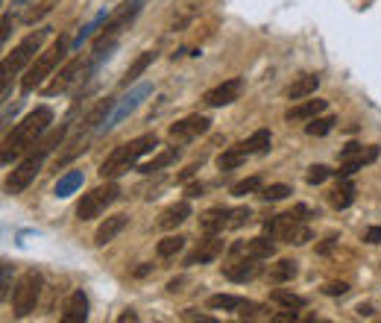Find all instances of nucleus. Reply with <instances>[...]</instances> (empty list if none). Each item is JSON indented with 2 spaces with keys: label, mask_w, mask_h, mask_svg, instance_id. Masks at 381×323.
<instances>
[{
  "label": "nucleus",
  "mask_w": 381,
  "mask_h": 323,
  "mask_svg": "<svg viewBox=\"0 0 381 323\" xmlns=\"http://www.w3.org/2000/svg\"><path fill=\"white\" fill-rule=\"evenodd\" d=\"M273 235H258V238H250V241H235V244L229 247V253L232 256H238V259H244V256H250V259H273L276 256V244H273Z\"/></svg>",
  "instance_id": "14"
},
{
  "label": "nucleus",
  "mask_w": 381,
  "mask_h": 323,
  "mask_svg": "<svg viewBox=\"0 0 381 323\" xmlns=\"http://www.w3.org/2000/svg\"><path fill=\"white\" fill-rule=\"evenodd\" d=\"M153 94V83H141V86H135V89H129V94L124 97V100H120V103H115V112H112V118L106 120V124H103V130H100V132H109L112 127H117L120 124V120H127L138 106H141L144 103V97H150Z\"/></svg>",
  "instance_id": "11"
},
{
  "label": "nucleus",
  "mask_w": 381,
  "mask_h": 323,
  "mask_svg": "<svg viewBox=\"0 0 381 323\" xmlns=\"http://www.w3.org/2000/svg\"><path fill=\"white\" fill-rule=\"evenodd\" d=\"M220 253H223V238L220 235H209L203 238L199 244L185 256V265L194 268V265H209V261H214Z\"/></svg>",
  "instance_id": "15"
},
{
  "label": "nucleus",
  "mask_w": 381,
  "mask_h": 323,
  "mask_svg": "<svg viewBox=\"0 0 381 323\" xmlns=\"http://www.w3.org/2000/svg\"><path fill=\"white\" fill-rule=\"evenodd\" d=\"M144 4H147V0H124V4H120L115 12H109V18L103 21V30H97V35H94V59L103 56V50L115 47L117 35L124 30H129V24L135 21L138 15H141Z\"/></svg>",
  "instance_id": "6"
},
{
  "label": "nucleus",
  "mask_w": 381,
  "mask_h": 323,
  "mask_svg": "<svg viewBox=\"0 0 381 323\" xmlns=\"http://www.w3.org/2000/svg\"><path fill=\"white\" fill-rule=\"evenodd\" d=\"M88 320V297L83 291H74L65 300V309H62V323H86Z\"/></svg>",
  "instance_id": "19"
},
{
  "label": "nucleus",
  "mask_w": 381,
  "mask_h": 323,
  "mask_svg": "<svg viewBox=\"0 0 381 323\" xmlns=\"http://www.w3.org/2000/svg\"><path fill=\"white\" fill-rule=\"evenodd\" d=\"M153 147H158V135H156V132H144V135L127 141V144L115 147V150L103 159V165H100V176H103V179H117L120 174H127L129 168H135L138 159L147 156Z\"/></svg>",
  "instance_id": "3"
},
{
  "label": "nucleus",
  "mask_w": 381,
  "mask_h": 323,
  "mask_svg": "<svg viewBox=\"0 0 381 323\" xmlns=\"http://www.w3.org/2000/svg\"><path fill=\"white\" fill-rule=\"evenodd\" d=\"M247 150L244 147H229V150H223V153H220L217 156V168L220 171H235V168H240V165H244V162H247Z\"/></svg>",
  "instance_id": "28"
},
{
  "label": "nucleus",
  "mask_w": 381,
  "mask_h": 323,
  "mask_svg": "<svg viewBox=\"0 0 381 323\" xmlns=\"http://www.w3.org/2000/svg\"><path fill=\"white\" fill-rule=\"evenodd\" d=\"M12 24H15V15H9V12H4V30H0V42H9V33H12Z\"/></svg>",
  "instance_id": "41"
},
{
  "label": "nucleus",
  "mask_w": 381,
  "mask_h": 323,
  "mask_svg": "<svg viewBox=\"0 0 381 323\" xmlns=\"http://www.w3.org/2000/svg\"><path fill=\"white\" fill-rule=\"evenodd\" d=\"M176 159H179V150H176V147H170V150H162V153H158L156 159H150L147 165H141V174H158V171L170 168Z\"/></svg>",
  "instance_id": "32"
},
{
  "label": "nucleus",
  "mask_w": 381,
  "mask_h": 323,
  "mask_svg": "<svg viewBox=\"0 0 381 323\" xmlns=\"http://www.w3.org/2000/svg\"><path fill=\"white\" fill-rule=\"evenodd\" d=\"M334 244H337V238H326L323 244L317 247V253H323V256H326V253H332V250H334Z\"/></svg>",
  "instance_id": "45"
},
{
  "label": "nucleus",
  "mask_w": 381,
  "mask_h": 323,
  "mask_svg": "<svg viewBox=\"0 0 381 323\" xmlns=\"http://www.w3.org/2000/svg\"><path fill=\"white\" fill-rule=\"evenodd\" d=\"M83 188V171H68L62 179L56 183V197H71L74 191H79Z\"/></svg>",
  "instance_id": "31"
},
{
  "label": "nucleus",
  "mask_w": 381,
  "mask_h": 323,
  "mask_svg": "<svg viewBox=\"0 0 381 323\" xmlns=\"http://www.w3.org/2000/svg\"><path fill=\"white\" fill-rule=\"evenodd\" d=\"M83 74H91V59H86V56L68 59V62L50 76V86H45V94L47 97H56V94L71 91L79 79H83Z\"/></svg>",
  "instance_id": "10"
},
{
  "label": "nucleus",
  "mask_w": 381,
  "mask_h": 323,
  "mask_svg": "<svg viewBox=\"0 0 381 323\" xmlns=\"http://www.w3.org/2000/svg\"><path fill=\"white\" fill-rule=\"evenodd\" d=\"M50 27H42V30H35V33H30L27 38H21L15 47H12V53L4 59V68H0V76H4V100H9V79L12 76H18L27 65H33L35 59H38V50H42V45L50 38Z\"/></svg>",
  "instance_id": "5"
},
{
  "label": "nucleus",
  "mask_w": 381,
  "mask_h": 323,
  "mask_svg": "<svg viewBox=\"0 0 381 323\" xmlns=\"http://www.w3.org/2000/svg\"><path fill=\"white\" fill-rule=\"evenodd\" d=\"M127 224H129V217H127V215H109L103 224L97 227V232H94V247H106V244H112V241L127 230Z\"/></svg>",
  "instance_id": "17"
},
{
  "label": "nucleus",
  "mask_w": 381,
  "mask_h": 323,
  "mask_svg": "<svg viewBox=\"0 0 381 323\" xmlns=\"http://www.w3.org/2000/svg\"><path fill=\"white\" fill-rule=\"evenodd\" d=\"M308 215H314L308 206H296L293 212H285V215H276L270 220H264V232L273 235L276 241H282V244H296L303 247L314 238L311 227L305 224Z\"/></svg>",
  "instance_id": "4"
},
{
  "label": "nucleus",
  "mask_w": 381,
  "mask_h": 323,
  "mask_svg": "<svg viewBox=\"0 0 381 323\" xmlns=\"http://www.w3.org/2000/svg\"><path fill=\"white\" fill-rule=\"evenodd\" d=\"M65 135H68V124H59V127L47 130V135L38 141L35 147H30L27 156L21 159V165H18V168L9 174V179H6V194H21V191H27V188L33 186V179L38 176V171L45 168V159H47L59 144H62Z\"/></svg>",
  "instance_id": "1"
},
{
  "label": "nucleus",
  "mask_w": 381,
  "mask_h": 323,
  "mask_svg": "<svg viewBox=\"0 0 381 323\" xmlns=\"http://www.w3.org/2000/svg\"><path fill=\"white\" fill-rule=\"evenodd\" d=\"M358 314H361V317H370L373 309H370V306H358Z\"/></svg>",
  "instance_id": "50"
},
{
  "label": "nucleus",
  "mask_w": 381,
  "mask_h": 323,
  "mask_svg": "<svg viewBox=\"0 0 381 323\" xmlns=\"http://www.w3.org/2000/svg\"><path fill=\"white\" fill-rule=\"evenodd\" d=\"M240 147H244L250 156H264V153H270V147H273V132H270V130H255Z\"/></svg>",
  "instance_id": "25"
},
{
  "label": "nucleus",
  "mask_w": 381,
  "mask_h": 323,
  "mask_svg": "<svg viewBox=\"0 0 381 323\" xmlns=\"http://www.w3.org/2000/svg\"><path fill=\"white\" fill-rule=\"evenodd\" d=\"M244 94V79L240 76H232V79H223V83H217L214 89H209L203 94V103L209 109H220V106H229L235 100Z\"/></svg>",
  "instance_id": "13"
},
{
  "label": "nucleus",
  "mask_w": 381,
  "mask_h": 323,
  "mask_svg": "<svg viewBox=\"0 0 381 323\" xmlns=\"http://www.w3.org/2000/svg\"><path fill=\"white\" fill-rule=\"evenodd\" d=\"M197 171H199V165H188V168H185L182 174H179V176H176V183H188V179H191V176H194Z\"/></svg>",
  "instance_id": "44"
},
{
  "label": "nucleus",
  "mask_w": 381,
  "mask_h": 323,
  "mask_svg": "<svg viewBox=\"0 0 381 323\" xmlns=\"http://www.w3.org/2000/svg\"><path fill=\"white\" fill-rule=\"evenodd\" d=\"M250 217L252 212L247 206H240V209H232V217H229V230H240L244 224H250Z\"/></svg>",
  "instance_id": "37"
},
{
  "label": "nucleus",
  "mask_w": 381,
  "mask_h": 323,
  "mask_svg": "<svg viewBox=\"0 0 381 323\" xmlns=\"http://www.w3.org/2000/svg\"><path fill=\"white\" fill-rule=\"evenodd\" d=\"M117 320H120V323H127V320H138V314H135V312H124Z\"/></svg>",
  "instance_id": "49"
},
{
  "label": "nucleus",
  "mask_w": 381,
  "mask_h": 323,
  "mask_svg": "<svg viewBox=\"0 0 381 323\" xmlns=\"http://www.w3.org/2000/svg\"><path fill=\"white\" fill-rule=\"evenodd\" d=\"M293 194V188L291 186H267V188H262L258 191V200H264V203H279V200H285V197H291Z\"/></svg>",
  "instance_id": "34"
},
{
  "label": "nucleus",
  "mask_w": 381,
  "mask_h": 323,
  "mask_svg": "<svg viewBox=\"0 0 381 323\" xmlns=\"http://www.w3.org/2000/svg\"><path fill=\"white\" fill-rule=\"evenodd\" d=\"M247 302L250 300L235 297V294H214V297H209V309H214V312H240Z\"/></svg>",
  "instance_id": "26"
},
{
  "label": "nucleus",
  "mask_w": 381,
  "mask_h": 323,
  "mask_svg": "<svg viewBox=\"0 0 381 323\" xmlns=\"http://www.w3.org/2000/svg\"><path fill=\"white\" fill-rule=\"evenodd\" d=\"M33 4H35V0H12L6 12H9V15H18V12H24V9L33 6Z\"/></svg>",
  "instance_id": "42"
},
{
  "label": "nucleus",
  "mask_w": 381,
  "mask_h": 323,
  "mask_svg": "<svg viewBox=\"0 0 381 323\" xmlns=\"http://www.w3.org/2000/svg\"><path fill=\"white\" fill-rule=\"evenodd\" d=\"M296 273H299V265L293 259H279L276 265H270V271L264 276H267V282H273V285H285V282H291Z\"/></svg>",
  "instance_id": "24"
},
{
  "label": "nucleus",
  "mask_w": 381,
  "mask_h": 323,
  "mask_svg": "<svg viewBox=\"0 0 381 323\" xmlns=\"http://www.w3.org/2000/svg\"><path fill=\"white\" fill-rule=\"evenodd\" d=\"M355 203V183L352 179H340V186L332 191V206L334 209H349Z\"/></svg>",
  "instance_id": "27"
},
{
  "label": "nucleus",
  "mask_w": 381,
  "mask_h": 323,
  "mask_svg": "<svg viewBox=\"0 0 381 323\" xmlns=\"http://www.w3.org/2000/svg\"><path fill=\"white\" fill-rule=\"evenodd\" d=\"M334 124H337L334 115H317V118H311L305 124V132L314 135V138H323V135H329L334 130Z\"/></svg>",
  "instance_id": "33"
},
{
  "label": "nucleus",
  "mask_w": 381,
  "mask_h": 323,
  "mask_svg": "<svg viewBox=\"0 0 381 323\" xmlns=\"http://www.w3.org/2000/svg\"><path fill=\"white\" fill-rule=\"evenodd\" d=\"M185 241L188 238H182V235H168V238H162L156 244V256L158 259H173V256H179L185 250Z\"/></svg>",
  "instance_id": "29"
},
{
  "label": "nucleus",
  "mask_w": 381,
  "mask_h": 323,
  "mask_svg": "<svg viewBox=\"0 0 381 323\" xmlns=\"http://www.w3.org/2000/svg\"><path fill=\"white\" fill-rule=\"evenodd\" d=\"M120 197V186L115 183V179H109L106 186H97L91 188L88 194L79 197V203H76V220H94L103 215L115 200Z\"/></svg>",
  "instance_id": "8"
},
{
  "label": "nucleus",
  "mask_w": 381,
  "mask_h": 323,
  "mask_svg": "<svg viewBox=\"0 0 381 323\" xmlns=\"http://www.w3.org/2000/svg\"><path fill=\"white\" fill-rule=\"evenodd\" d=\"M262 273H264L262 259H250V256L238 259L235 265H226V268H223V276H226L229 282H252V279H258Z\"/></svg>",
  "instance_id": "16"
},
{
  "label": "nucleus",
  "mask_w": 381,
  "mask_h": 323,
  "mask_svg": "<svg viewBox=\"0 0 381 323\" xmlns=\"http://www.w3.org/2000/svg\"><path fill=\"white\" fill-rule=\"evenodd\" d=\"M332 174H334V171H329L326 165H311L308 174H305V179H308V186H320V183H326Z\"/></svg>",
  "instance_id": "36"
},
{
  "label": "nucleus",
  "mask_w": 381,
  "mask_h": 323,
  "mask_svg": "<svg viewBox=\"0 0 381 323\" xmlns=\"http://www.w3.org/2000/svg\"><path fill=\"white\" fill-rule=\"evenodd\" d=\"M203 191H206V186H203V183H194V186H188V188H185V194H188V197H199Z\"/></svg>",
  "instance_id": "46"
},
{
  "label": "nucleus",
  "mask_w": 381,
  "mask_h": 323,
  "mask_svg": "<svg viewBox=\"0 0 381 323\" xmlns=\"http://www.w3.org/2000/svg\"><path fill=\"white\" fill-rule=\"evenodd\" d=\"M156 56H158L156 50H147V53H141V56H138L135 62H132V65L127 68V74L120 76V86H124V89H129L132 83H138V79H141V76L147 74V68H150V65L156 62Z\"/></svg>",
  "instance_id": "23"
},
{
  "label": "nucleus",
  "mask_w": 381,
  "mask_h": 323,
  "mask_svg": "<svg viewBox=\"0 0 381 323\" xmlns=\"http://www.w3.org/2000/svg\"><path fill=\"white\" fill-rule=\"evenodd\" d=\"M209 127H211V120H209L206 115H188V118H182V120H176V124H170L168 138L173 141V144H188V141L206 135Z\"/></svg>",
  "instance_id": "12"
},
{
  "label": "nucleus",
  "mask_w": 381,
  "mask_h": 323,
  "mask_svg": "<svg viewBox=\"0 0 381 323\" xmlns=\"http://www.w3.org/2000/svg\"><path fill=\"white\" fill-rule=\"evenodd\" d=\"M364 241H367V244H381V227H370L364 232Z\"/></svg>",
  "instance_id": "43"
},
{
  "label": "nucleus",
  "mask_w": 381,
  "mask_h": 323,
  "mask_svg": "<svg viewBox=\"0 0 381 323\" xmlns=\"http://www.w3.org/2000/svg\"><path fill=\"white\" fill-rule=\"evenodd\" d=\"M68 47H71L68 35H59L45 53H38V59L30 65V71H27L24 79H21V94H33L35 89H42L47 79L56 74V68L62 65V59L68 56Z\"/></svg>",
  "instance_id": "7"
},
{
  "label": "nucleus",
  "mask_w": 381,
  "mask_h": 323,
  "mask_svg": "<svg viewBox=\"0 0 381 323\" xmlns=\"http://www.w3.org/2000/svg\"><path fill=\"white\" fill-rule=\"evenodd\" d=\"M42 285L45 279L38 271H27L21 279H18V285L12 291V309H15V317H27L35 312L38 306V297H42Z\"/></svg>",
  "instance_id": "9"
},
{
  "label": "nucleus",
  "mask_w": 381,
  "mask_h": 323,
  "mask_svg": "<svg viewBox=\"0 0 381 323\" xmlns=\"http://www.w3.org/2000/svg\"><path fill=\"white\" fill-rule=\"evenodd\" d=\"M323 294L326 297H344V294H349V285L346 282H329V285L323 288Z\"/></svg>",
  "instance_id": "38"
},
{
  "label": "nucleus",
  "mask_w": 381,
  "mask_h": 323,
  "mask_svg": "<svg viewBox=\"0 0 381 323\" xmlns=\"http://www.w3.org/2000/svg\"><path fill=\"white\" fill-rule=\"evenodd\" d=\"M258 191H262V176H247V179H240V183L232 186L235 197H247V194H258Z\"/></svg>",
  "instance_id": "35"
},
{
  "label": "nucleus",
  "mask_w": 381,
  "mask_h": 323,
  "mask_svg": "<svg viewBox=\"0 0 381 323\" xmlns=\"http://www.w3.org/2000/svg\"><path fill=\"white\" fill-rule=\"evenodd\" d=\"M50 124H53V109H50V106H35V109H33V112H30L12 132H6L0 162H4V165H12L18 156L27 153L30 147H35L38 141L47 135Z\"/></svg>",
  "instance_id": "2"
},
{
  "label": "nucleus",
  "mask_w": 381,
  "mask_h": 323,
  "mask_svg": "<svg viewBox=\"0 0 381 323\" xmlns=\"http://www.w3.org/2000/svg\"><path fill=\"white\" fill-rule=\"evenodd\" d=\"M182 282H185V276L170 279V282H168V291H173V294H176V291H182Z\"/></svg>",
  "instance_id": "48"
},
{
  "label": "nucleus",
  "mask_w": 381,
  "mask_h": 323,
  "mask_svg": "<svg viewBox=\"0 0 381 323\" xmlns=\"http://www.w3.org/2000/svg\"><path fill=\"white\" fill-rule=\"evenodd\" d=\"M270 302H276V306H282V309H291V312L305 309V297H299L293 291H285V288H276L270 294Z\"/></svg>",
  "instance_id": "30"
},
{
  "label": "nucleus",
  "mask_w": 381,
  "mask_h": 323,
  "mask_svg": "<svg viewBox=\"0 0 381 323\" xmlns=\"http://www.w3.org/2000/svg\"><path fill=\"white\" fill-rule=\"evenodd\" d=\"M188 217H191V203L188 200L173 203L170 209H165L162 215H158V230H176V227H182Z\"/></svg>",
  "instance_id": "21"
},
{
  "label": "nucleus",
  "mask_w": 381,
  "mask_h": 323,
  "mask_svg": "<svg viewBox=\"0 0 381 323\" xmlns=\"http://www.w3.org/2000/svg\"><path fill=\"white\" fill-rule=\"evenodd\" d=\"M150 273H153V265H141V268H135V271H132L135 279H144V276H150Z\"/></svg>",
  "instance_id": "47"
},
{
  "label": "nucleus",
  "mask_w": 381,
  "mask_h": 323,
  "mask_svg": "<svg viewBox=\"0 0 381 323\" xmlns=\"http://www.w3.org/2000/svg\"><path fill=\"white\" fill-rule=\"evenodd\" d=\"M329 109V100H303V103H296L293 109H288L285 112V120H311V118H317V115H323Z\"/></svg>",
  "instance_id": "20"
},
{
  "label": "nucleus",
  "mask_w": 381,
  "mask_h": 323,
  "mask_svg": "<svg viewBox=\"0 0 381 323\" xmlns=\"http://www.w3.org/2000/svg\"><path fill=\"white\" fill-rule=\"evenodd\" d=\"M229 217H232V209L214 206V209H209L206 215H199V230H203L206 235H217V232L229 230Z\"/></svg>",
  "instance_id": "18"
},
{
  "label": "nucleus",
  "mask_w": 381,
  "mask_h": 323,
  "mask_svg": "<svg viewBox=\"0 0 381 323\" xmlns=\"http://www.w3.org/2000/svg\"><path fill=\"white\" fill-rule=\"evenodd\" d=\"M361 153H364V147L355 144V141H349V144H346L344 150H340V162H346V159H358Z\"/></svg>",
  "instance_id": "39"
},
{
  "label": "nucleus",
  "mask_w": 381,
  "mask_h": 323,
  "mask_svg": "<svg viewBox=\"0 0 381 323\" xmlns=\"http://www.w3.org/2000/svg\"><path fill=\"white\" fill-rule=\"evenodd\" d=\"M320 89V74H303V76H296L293 83L288 86V100H305L311 97L314 91Z\"/></svg>",
  "instance_id": "22"
},
{
  "label": "nucleus",
  "mask_w": 381,
  "mask_h": 323,
  "mask_svg": "<svg viewBox=\"0 0 381 323\" xmlns=\"http://www.w3.org/2000/svg\"><path fill=\"white\" fill-rule=\"evenodd\" d=\"M9 276H12V265L4 261V279H0V300L9 297Z\"/></svg>",
  "instance_id": "40"
}]
</instances>
